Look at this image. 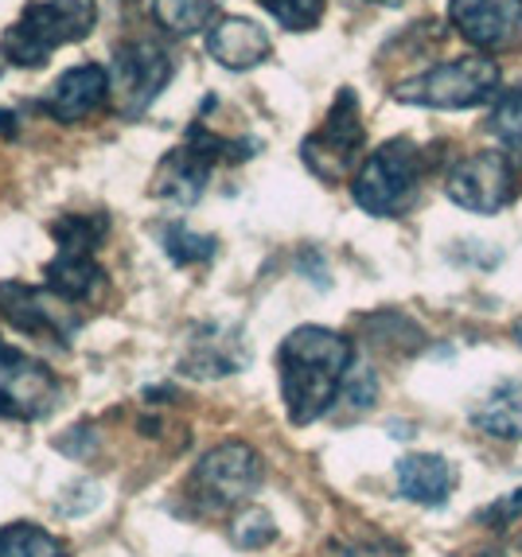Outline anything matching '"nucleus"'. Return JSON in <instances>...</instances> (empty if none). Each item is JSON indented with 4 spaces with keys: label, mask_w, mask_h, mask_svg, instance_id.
<instances>
[{
    "label": "nucleus",
    "mask_w": 522,
    "mask_h": 557,
    "mask_svg": "<svg viewBox=\"0 0 522 557\" xmlns=\"http://www.w3.org/2000/svg\"><path fill=\"white\" fill-rule=\"evenodd\" d=\"M351 359L355 351L344 335L316 324L297 327L281 344V391L293 425H312L324 418L351 374Z\"/></svg>",
    "instance_id": "f257e3e1"
},
{
    "label": "nucleus",
    "mask_w": 522,
    "mask_h": 557,
    "mask_svg": "<svg viewBox=\"0 0 522 557\" xmlns=\"http://www.w3.org/2000/svg\"><path fill=\"white\" fill-rule=\"evenodd\" d=\"M98 24V0H32L4 32V59L12 66H44L59 47L83 44Z\"/></svg>",
    "instance_id": "f03ea898"
},
{
    "label": "nucleus",
    "mask_w": 522,
    "mask_h": 557,
    "mask_svg": "<svg viewBox=\"0 0 522 557\" xmlns=\"http://www.w3.org/2000/svg\"><path fill=\"white\" fill-rule=\"evenodd\" d=\"M425 176V152L413 140H386L359 164L351 180L355 203L374 219H398L413 207Z\"/></svg>",
    "instance_id": "7ed1b4c3"
},
{
    "label": "nucleus",
    "mask_w": 522,
    "mask_h": 557,
    "mask_svg": "<svg viewBox=\"0 0 522 557\" xmlns=\"http://www.w3.org/2000/svg\"><path fill=\"white\" fill-rule=\"evenodd\" d=\"M253 149H258V140L215 137L203 121H196V125L187 129L184 145L160 160L157 176H152V196L172 199V203H179V207L199 203V196L207 191V180H211L219 160H246V157H253Z\"/></svg>",
    "instance_id": "20e7f679"
},
{
    "label": "nucleus",
    "mask_w": 522,
    "mask_h": 557,
    "mask_svg": "<svg viewBox=\"0 0 522 557\" xmlns=\"http://www.w3.org/2000/svg\"><path fill=\"white\" fill-rule=\"evenodd\" d=\"M499 94V63L487 55H457L394 86V98L425 110H468Z\"/></svg>",
    "instance_id": "39448f33"
},
{
    "label": "nucleus",
    "mask_w": 522,
    "mask_h": 557,
    "mask_svg": "<svg viewBox=\"0 0 522 557\" xmlns=\"http://www.w3.org/2000/svg\"><path fill=\"white\" fill-rule=\"evenodd\" d=\"M363 117H359V98L355 90H339V98L327 110V121L312 137H304L300 157H304L308 172L320 176L324 184H339V180L359 172V157H363Z\"/></svg>",
    "instance_id": "423d86ee"
},
{
    "label": "nucleus",
    "mask_w": 522,
    "mask_h": 557,
    "mask_svg": "<svg viewBox=\"0 0 522 557\" xmlns=\"http://www.w3.org/2000/svg\"><path fill=\"white\" fill-rule=\"evenodd\" d=\"M172 71H176L172 55L164 47L149 44V39H129V44L113 47L110 98L117 113L125 121L140 117L160 98V90L172 83Z\"/></svg>",
    "instance_id": "0eeeda50"
},
{
    "label": "nucleus",
    "mask_w": 522,
    "mask_h": 557,
    "mask_svg": "<svg viewBox=\"0 0 522 557\" xmlns=\"http://www.w3.org/2000/svg\"><path fill=\"white\" fill-rule=\"evenodd\" d=\"M448 199L472 214H495L514 203L519 196V168H514L511 152L499 149H480L460 157L448 168L445 180Z\"/></svg>",
    "instance_id": "6e6552de"
},
{
    "label": "nucleus",
    "mask_w": 522,
    "mask_h": 557,
    "mask_svg": "<svg viewBox=\"0 0 522 557\" xmlns=\"http://www.w3.org/2000/svg\"><path fill=\"white\" fill-rule=\"evenodd\" d=\"M261 483V460L243 441H226L211 448L191 472V492L207 511H226L246 503Z\"/></svg>",
    "instance_id": "1a4fd4ad"
},
{
    "label": "nucleus",
    "mask_w": 522,
    "mask_h": 557,
    "mask_svg": "<svg viewBox=\"0 0 522 557\" xmlns=\"http://www.w3.org/2000/svg\"><path fill=\"white\" fill-rule=\"evenodd\" d=\"M0 320H9L16 332L55 339L66 347L78 332L75 305H66L51 288L24 285V281H0Z\"/></svg>",
    "instance_id": "9d476101"
},
{
    "label": "nucleus",
    "mask_w": 522,
    "mask_h": 557,
    "mask_svg": "<svg viewBox=\"0 0 522 557\" xmlns=\"http://www.w3.org/2000/svg\"><path fill=\"white\" fill-rule=\"evenodd\" d=\"M59 401V382L39 359L0 339V418L36 421L47 418Z\"/></svg>",
    "instance_id": "9b49d317"
},
{
    "label": "nucleus",
    "mask_w": 522,
    "mask_h": 557,
    "mask_svg": "<svg viewBox=\"0 0 522 557\" xmlns=\"http://www.w3.org/2000/svg\"><path fill=\"white\" fill-rule=\"evenodd\" d=\"M448 20L480 51H511L522 39V0H448Z\"/></svg>",
    "instance_id": "f8f14e48"
},
{
    "label": "nucleus",
    "mask_w": 522,
    "mask_h": 557,
    "mask_svg": "<svg viewBox=\"0 0 522 557\" xmlns=\"http://www.w3.org/2000/svg\"><path fill=\"white\" fill-rule=\"evenodd\" d=\"M250 362V347L243 339L238 324H203L199 332H191L179 359V371L191 379H223V374L243 371Z\"/></svg>",
    "instance_id": "ddd939ff"
},
{
    "label": "nucleus",
    "mask_w": 522,
    "mask_h": 557,
    "mask_svg": "<svg viewBox=\"0 0 522 557\" xmlns=\"http://www.w3.org/2000/svg\"><path fill=\"white\" fill-rule=\"evenodd\" d=\"M105 102H110V71L98 63H83V66H71V71L47 90V98H39L36 110H44L47 117L63 121V125H75V121L98 113Z\"/></svg>",
    "instance_id": "4468645a"
},
{
    "label": "nucleus",
    "mask_w": 522,
    "mask_h": 557,
    "mask_svg": "<svg viewBox=\"0 0 522 557\" xmlns=\"http://www.w3.org/2000/svg\"><path fill=\"white\" fill-rule=\"evenodd\" d=\"M207 51L226 71H250V66L270 59L273 44L261 24H253L246 16H226L207 32Z\"/></svg>",
    "instance_id": "2eb2a0df"
},
{
    "label": "nucleus",
    "mask_w": 522,
    "mask_h": 557,
    "mask_svg": "<svg viewBox=\"0 0 522 557\" xmlns=\"http://www.w3.org/2000/svg\"><path fill=\"white\" fill-rule=\"evenodd\" d=\"M105 281V270L98 265V258L86 250H59L55 258L47 261L44 285L63 297L66 305H86L98 297V288Z\"/></svg>",
    "instance_id": "dca6fc26"
},
{
    "label": "nucleus",
    "mask_w": 522,
    "mask_h": 557,
    "mask_svg": "<svg viewBox=\"0 0 522 557\" xmlns=\"http://www.w3.org/2000/svg\"><path fill=\"white\" fill-rule=\"evenodd\" d=\"M457 483V472L440 456H406L398 465V492L425 507H440Z\"/></svg>",
    "instance_id": "f3484780"
},
{
    "label": "nucleus",
    "mask_w": 522,
    "mask_h": 557,
    "mask_svg": "<svg viewBox=\"0 0 522 557\" xmlns=\"http://www.w3.org/2000/svg\"><path fill=\"white\" fill-rule=\"evenodd\" d=\"M472 421H476V429L487 433V437L519 441L522 437V379L499 382V386L480 401Z\"/></svg>",
    "instance_id": "a211bd4d"
},
{
    "label": "nucleus",
    "mask_w": 522,
    "mask_h": 557,
    "mask_svg": "<svg viewBox=\"0 0 522 557\" xmlns=\"http://www.w3.org/2000/svg\"><path fill=\"white\" fill-rule=\"evenodd\" d=\"M219 12V0H152V16L172 36H196Z\"/></svg>",
    "instance_id": "6ab92c4d"
},
{
    "label": "nucleus",
    "mask_w": 522,
    "mask_h": 557,
    "mask_svg": "<svg viewBox=\"0 0 522 557\" xmlns=\"http://www.w3.org/2000/svg\"><path fill=\"white\" fill-rule=\"evenodd\" d=\"M110 234V214H59L51 223V238L59 250H86L94 253Z\"/></svg>",
    "instance_id": "aec40b11"
},
{
    "label": "nucleus",
    "mask_w": 522,
    "mask_h": 557,
    "mask_svg": "<svg viewBox=\"0 0 522 557\" xmlns=\"http://www.w3.org/2000/svg\"><path fill=\"white\" fill-rule=\"evenodd\" d=\"M0 557H66V546L32 522H16L0 530Z\"/></svg>",
    "instance_id": "412c9836"
},
{
    "label": "nucleus",
    "mask_w": 522,
    "mask_h": 557,
    "mask_svg": "<svg viewBox=\"0 0 522 557\" xmlns=\"http://www.w3.org/2000/svg\"><path fill=\"white\" fill-rule=\"evenodd\" d=\"M160 246H164V253H169L176 265H196V261L215 258L219 242L211 238V234L187 231L184 223H169V226H160Z\"/></svg>",
    "instance_id": "4be33fe9"
},
{
    "label": "nucleus",
    "mask_w": 522,
    "mask_h": 557,
    "mask_svg": "<svg viewBox=\"0 0 522 557\" xmlns=\"http://www.w3.org/2000/svg\"><path fill=\"white\" fill-rule=\"evenodd\" d=\"M487 129L504 140L507 149L522 157V86L499 94V102H495L492 117H487Z\"/></svg>",
    "instance_id": "5701e85b"
},
{
    "label": "nucleus",
    "mask_w": 522,
    "mask_h": 557,
    "mask_svg": "<svg viewBox=\"0 0 522 557\" xmlns=\"http://www.w3.org/2000/svg\"><path fill=\"white\" fill-rule=\"evenodd\" d=\"M261 4L289 32H312L324 16V0H261Z\"/></svg>",
    "instance_id": "b1692460"
},
{
    "label": "nucleus",
    "mask_w": 522,
    "mask_h": 557,
    "mask_svg": "<svg viewBox=\"0 0 522 557\" xmlns=\"http://www.w3.org/2000/svg\"><path fill=\"white\" fill-rule=\"evenodd\" d=\"M234 542L238 546H246V549H258V546H265V542H273V519L265 511H250V515H243V519L234 522Z\"/></svg>",
    "instance_id": "393cba45"
},
{
    "label": "nucleus",
    "mask_w": 522,
    "mask_h": 557,
    "mask_svg": "<svg viewBox=\"0 0 522 557\" xmlns=\"http://www.w3.org/2000/svg\"><path fill=\"white\" fill-rule=\"evenodd\" d=\"M374 391H378V382H374V374L366 371V367H351V374H347L344 382V401H351V406L366 409L374 401Z\"/></svg>",
    "instance_id": "a878e982"
},
{
    "label": "nucleus",
    "mask_w": 522,
    "mask_h": 557,
    "mask_svg": "<svg viewBox=\"0 0 522 557\" xmlns=\"http://www.w3.org/2000/svg\"><path fill=\"white\" fill-rule=\"evenodd\" d=\"M347 557H401V549L394 542H363V546H355Z\"/></svg>",
    "instance_id": "bb28decb"
},
{
    "label": "nucleus",
    "mask_w": 522,
    "mask_h": 557,
    "mask_svg": "<svg viewBox=\"0 0 522 557\" xmlns=\"http://www.w3.org/2000/svg\"><path fill=\"white\" fill-rule=\"evenodd\" d=\"M0 137H16V113L0 110Z\"/></svg>",
    "instance_id": "cd10ccee"
},
{
    "label": "nucleus",
    "mask_w": 522,
    "mask_h": 557,
    "mask_svg": "<svg viewBox=\"0 0 522 557\" xmlns=\"http://www.w3.org/2000/svg\"><path fill=\"white\" fill-rule=\"evenodd\" d=\"M484 557H522V542H507V546L492 549V554H484Z\"/></svg>",
    "instance_id": "c85d7f7f"
},
{
    "label": "nucleus",
    "mask_w": 522,
    "mask_h": 557,
    "mask_svg": "<svg viewBox=\"0 0 522 557\" xmlns=\"http://www.w3.org/2000/svg\"><path fill=\"white\" fill-rule=\"evenodd\" d=\"M4 63H9V59H0V75H4Z\"/></svg>",
    "instance_id": "c756f323"
},
{
    "label": "nucleus",
    "mask_w": 522,
    "mask_h": 557,
    "mask_svg": "<svg viewBox=\"0 0 522 557\" xmlns=\"http://www.w3.org/2000/svg\"><path fill=\"white\" fill-rule=\"evenodd\" d=\"M386 4H398V0H386Z\"/></svg>",
    "instance_id": "7c9ffc66"
},
{
    "label": "nucleus",
    "mask_w": 522,
    "mask_h": 557,
    "mask_svg": "<svg viewBox=\"0 0 522 557\" xmlns=\"http://www.w3.org/2000/svg\"><path fill=\"white\" fill-rule=\"evenodd\" d=\"M519 339H522V327H519Z\"/></svg>",
    "instance_id": "2f4dec72"
}]
</instances>
